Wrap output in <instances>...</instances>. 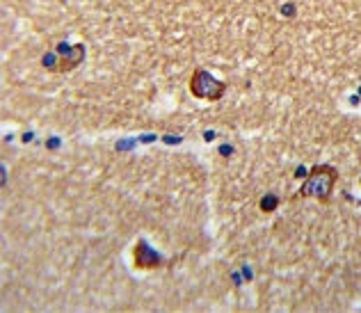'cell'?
<instances>
[{
    "mask_svg": "<svg viewBox=\"0 0 361 313\" xmlns=\"http://www.w3.org/2000/svg\"><path fill=\"white\" fill-rule=\"evenodd\" d=\"M336 181L338 169L334 165H313L307 181L300 185L295 197H293V202H298V199H318L320 204H327L336 188Z\"/></svg>",
    "mask_w": 361,
    "mask_h": 313,
    "instance_id": "obj_1",
    "label": "cell"
},
{
    "mask_svg": "<svg viewBox=\"0 0 361 313\" xmlns=\"http://www.w3.org/2000/svg\"><path fill=\"white\" fill-rule=\"evenodd\" d=\"M190 94L202 101H220L226 94V82L215 78L211 71L197 66L192 75H190Z\"/></svg>",
    "mask_w": 361,
    "mask_h": 313,
    "instance_id": "obj_2",
    "label": "cell"
},
{
    "mask_svg": "<svg viewBox=\"0 0 361 313\" xmlns=\"http://www.w3.org/2000/svg\"><path fill=\"white\" fill-rule=\"evenodd\" d=\"M133 263H135L137 270H158L165 265V259L160 256L156 250H151V245L147 240H137L135 250H133Z\"/></svg>",
    "mask_w": 361,
    "mask_h": 313,
    "instance_id": "obj_3",
    "label": "cell"
},
{
    "mask_svg": "<svg viewBox=\"0 0 361 313\" xmlns=\"http://www.w3.org/2000/svg\"><path fill=\"white\" fill-rule=\"evenodd\" d=\"M87 49L85 44H71V46H60V55H58V66H55V73H71L75 66H80Z\"/></svg>",
    "mask_w": 361,
    "mask_h": 313,
    "instance_id": "obj_4",
    "label": "cell"
}]
</instances>
